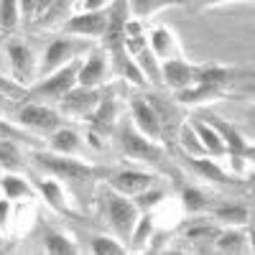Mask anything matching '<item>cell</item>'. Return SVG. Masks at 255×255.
<instances>
[{
	"mask_svg": "<svg viewBox=\"0 0 255 255\" xmlns=\"http://www.w3.org/2000/svg\"><path fill=\"white\" fill-rule=\"evenodd\" d=\"M102 202V212H105V220L113 227V232L120 240H130V232L140 217V209L133 202V197H125L120 191H115L113 186H108L100 194Z\"/></svg>",
	"mask_w": 255,
	"mask_h": 255,
	"instance_id": "obj_1",
	"label": "cell"
},
{
	"mask_svg": "<svg viewBox=\"0 0 255 255\" xmlns=\"http://www.w3.org/2000/svg\"><path fill=\"white\" fill-rule=\"evenodd\" d=\"M33 163L44 174L59 179V181H87L97 174V168L82 161L79 156H61L54 151H33L31 153Z\"/></svg>",
	"mask_w": 255,
	"mask_h": 255,
	"instance_id": "obj_2",
	"label": "cell"
},
{
	"mask_svg": "<svg viewBox=\"0 0 255 255\" xmlns=\"http://www.w3.org/2000/svg\"><path fill=\"white\" fill-rule=\"evenodd\" d=\"M90 51H92V41L72 36V33H64V36L54 38L51 44L46 46V51L41 54V59H38V77L51 74V72H56L61 67H67V64L87 56Z\"/></svg>",
	"mask_w": 255,
	"mask_h": 255,
	"instance_id": "obj_3",
	"label": "cell"
},
{
	"mask_svg": "<svg viewBox=\"0 0 255 255\" xmlns=\"http://www.w3.org/2000/svg\"><path fill=\"white\" fill-rule=\"evenodd\" d=\"M84 59V56H82ZM72 61L67 67H61L51 74H44L38 77L33 84H31V97H38V100H54V102H61L67 97V92H72L77 84H79V61Z\"/></svg>",
	"mask_w": 255,
	"mask_h": 255,
	"instance_id": "obj_4",
	"label": "cell"
},
{
	"mask_svg": "<svg viewBox=\"0 0 255 255\" xmlns=\"http://www.w3.org/2000/svg\"><path fill=\"white\" fill-rule=\"evenodd\" d=\"M13 120L20 128H26L28 133H38V135H49V133L56 130L59 125H64L59 110L49 108L46 102H28V100L18 105Z\"/></svg>",
	"mask_w": 255,
	"mask_h": 255,
	"instance_id": "obj_5",
	"label": "cell"
},
{
	"mask_svg": "<svg viewBox=\"0 0 255 255\" xmlns=\"http://www.w3.org/2000/svg\"><path fill=\"white\" fill-rule=\"evenodd\" d=\"M38 59L36 51L20 38H8L5 41V61H8V72L20 82L31 87L38 79Z\"/></svg>",
	"mask_w": 255,
	"mask_h": 255,
	"instance_id": "obj_6",
	"label": "cell"
},
{
	"mask_svg": "<svg viewBox=\"0 0 255 255\" xmlns=\"http://www.w3.org/2000/svg\"><path fill=\"white\" fill-rule=\"evenodd\" d=\"M118 143H120V151H123L125 158H133V161H140V163H156L163 156V145L151 140V138H145L133 123L123 125L118 130Z\"/></svg>",
	"mask_w": 255,
	"mask_h": 255,
	"instance_id": "obj_7",
	"label": "cell"
},
{
	"mask_svg": "<svg viewBox=\"0 0 255 255\" xmlns=\"http://www.w3.org/2000/svg\"><path fill=\"white\" fill-rule=\"evenodd\" d=\"M108 23H110V8L105 10H82L74 13L72 18H67L61 23L64 33H72L87 41H102L108 33Z\"/></svg>",
	"mask_w": 255,
	"mask_h": 255,
	"instance_id": "obj_8",
	"label": "cell"
},
{
	"mask_svg": "<svg viewBox=\"0 0 255 255\" xmlns=\"http://www.w3.org/2000/svg\"><path fill=\"white\" fill-rule=\"evenodd\" d=\"M105 92L102 87H84V84H77V87L72 92H67V97H64L59 102V113L67 115V118H74V120H87L95 108L105 100Z\"/></svg>",
	"mask_w": 255,
	"mask_h": 255,
	"instance_id": "obj_9",
	"label": "cell"
},
{
	"mask_svg": "<svg viewBox=\"0 0 255 255\" xmlns=\"http://www.w3.org/2000/svg\"><path fill=\"white\" fill-rule=\"evenodd\" d=\"M130 120L145 138H151L156 143L163 140L166 125H163L161 113L156 110V105L151 102V97H133L130 100Z\"/></svg>",
	"mask_w": 255,
	"mask_h": 255,
	"instance_id": "obj_10",
	"label": "cell"
},
{
	"mask_svg": "<svg viewBox=\"0 0 255 255\" xmlns=\"http://www.w3.org/2000/svg\"><path fill=\"white\" fill-rule=\"evenodd\" d=\"M197 69H199V64H189L184 56L166 59V61H161V82L176 95L197 79Z\"/></svg>",
	"mask_w": 255,
	"mask_h": 255,
	"instance_id": "obj_11",
	"label": "cell"
},
{
	"mask_svg": "<svg viewBox=\"0 0 255 255\" xmlns=\"http://www.w3.org/2000/svg\"><path fill=\"white\" fill-rule=\"evenodd\" d=\"M110 72H113V64H110L108 51L92 49L79 61V84H84V87H102L108 82Z\"/></svg>",
	"mask_w": 255,
	"mask_h": 255,
	"instance_id": "obj_12",
	"label": "cell"
},
{
	"mask_svg": "<svg viewBox=\"0 0 255 255\" xmlns=\"http://www.w3.org/2000/svg\"><path fill=\"white\" fill-rule=\"evenodd\" d=\"M110 186L125 197H135L140 191L156 186V176L151 171H140V168H120L110 176Z\"/></svg>",
	"mask_w": 255,
	"mask_h": 255,
	"instance_id": "obj_13",
	"label": "cell"
},
{
	"mask_svg": "<svg viewBox=\"0 0 255 255\" xmlns=\"http://www.w3.org/2000/svg\"><path fill=\"white\" fill-rule=\"evenodd\" d=\"M46 138H49V151H54V153H61V156H84L87 153V140L72 125H59Z\"/></svg>",
	"mask_w": 255,
	"mask_h": 255,
	"instance_id": "obj_14",
	"label": "cell"
},
{
	"mask_svg": "<svg viewBox=\"0 0 255 255\" xmlns=\"http://www.w3.org/2000/svg\"><path fill=\"white\" fill-rule=\"evenodd\" d=\"M148 46H151V51L161 61L181 56V41L174 33V28H168V26H156L148 31Z\"/></svg>",
	"mask_w": 255,
	"mask_h": 255,
	"instance_id": "obj_15",
	"label": "cell"
},
{
	"mask_svg": "<svg viewBox=\"0 0 255 255\" xmlns=\"http://www.w3.org/2000/svg\"><path fill=\"white\" fill-rule=\"evenodd\" d=\"M36 194L46 202V207H51L54 212H69V199H67V191H64L61 181L54 176H38L36 179Z\"/></svg>",
	"mask_w": 255,
	"mask_h": 255,
	"instance_id": "obj_16",
	"label": "cell"
},
{
	"mask_svg": "<svg viewBox=\"0 0 255 255\" xmlns=\"http://www.w3.org/2000/svg\"><path fill=\"white\" fill-rule=\"evenodd\" d=\"M0 191L3 197H8L10 202H31L36 199V186L23 179L18 171H5L3 179H0Z\"/></svg>",
	"mask_w": 255,
	"mask_h": 255,
	"instance_id": "obj_17",
	"label": "cell"
},
{
	"mask_svg": "<svg viewBox=\"0 0 255 255\" xmlns=\"http://www.w3.org/2000/svg\"><path fill=\"white\" fill-rule=\"evenodd\" d=\"M215 250L217 253H230V255H240L250 250V238L243 227H222L215 238Z\"/></svg>",
	"mask_w": 255,
	"mask_h": 255,
	"instance_id": "obj_18",
	"label": "cell"
},
{
	"mask_svg": "<svg viewBox=\"0 0 255 255\" xmlns=\"http://www.w3.org/2000/svg\"><path fill=\"white\" fill-rule=\"evenodd\" d=\"M191 123H194V128H197L199 140H202V145H204L207 156H212V158H222V156H227L225 138L220 135V130H217L215 125H212L209 120H204V118H197V120H191Z\"/></svg>",
	"mask_w": 255,
	"mask_h": 255,
	"instance_id": "obj_19",
	"label": "cell"
},
{
	"mask_svg": "<svg viewBox=\"0 0 255 255\" xmlns=\"http://www.w3.org/2000/svg\"><path fill=\"white\" fill-rule=\"evenodd\" d=\"M156 238V217H153V212H140V217L130 232V248L128 250H133V253H143L151 248V240Z\"/></svg>",
	"mask_w": 255,
	"mask_h": 255,
	"instance_id": "obj_20",
	"label": "cell"
},
{
	"mask_svg": "<svg viewBox=\"0 0 255 255\" xmlns=\"http://www.w3.org/2000/svg\"><path fill=\"white\" fill-rule=\"evenodd\" d=\"M189 166L194 168V171L207 179V181H215V184H227V181H235L232 179V171L227 174L225 168L217 163V158H212V156H186Z\"/></svg>",
	"mask_w": 255,
	"mask_h": 255,
	"instance_id": "obj_21",
	"label": "cell"
},
{
	"mask_svg": "<svg viewBox=\"0 0 255 255\" xmlns=\"http://www.w3.org/2000/svg\"><path fill=\"white\" fill-rule=\"evenodd\" d=\"M115 118H118V108H115V100L113 95H105V100L95 108V113L87 118L92 125V133L97 135H108L113 128H115Z\"/></svg>",
	"mask_w": 255,
	"mask_h": 255,
	"instance_id": "obj_22",
	"label": "cell"
},
{
	"mask_svg": "<svg viewBox=\"0 0 255 255\" xmlns=\"http://www.w3.org/2000/svg\"><path fill=\"white\" fill-rule=\"evenodd\" d=\"M184 3H186V0H128V10H130V18L148 20V18H153L161 10L179 8Z\"/></svg>",
	"mask_w": 255,
	"mask_h": 255,
	"instance_id": "obj_23",
	"label": "cell"
},
{
	"mask_svg": "<svg viewBox=\"0 0 255 255\" xmlns=\"http://www.w3.org/2000/svg\"><path fill=\"white\" fill-rule=\"evenodd\" d=\"M212 217L222 227H245L250 222V212L243 204H220L212 212Z\"/></svg>",
	"mask_w": 255,
	"mask_h": 255,
	"instance_id": "obj_24",
	"label": "cell"
},
{
	"mask_svg": "<svg viewBox=\"0 0 255 255\" xmlns=\"http://www.w3.org/2000/svg\"><path fill=\"white\" fill-rule=\"evenodd\" d=\"M26 163L23 151H20V140L13 138H0V168L3 171H20Z\"/></svg>",
	"mask_w": 255,
	"mask_h": 255,
	"instance_id": "obj_25",
	"label": "cell"
},
{
	"mask_svg": "<svg viewBox=\"0 0 255 255\" xmlns=\"http://www.w3.org/2000/svg\"><path fill=\"white\" fill-rule=\"evenodd\" d=\"M44 250L49 255H74V253H79L77 243L67 235V232H59V230L44 232Z\"/></svg>",
	"mask_w": 255,
	"mask_h": 255,
	"instance_id": "obj_26",
	"label": "cell"
},
{
	"mask_svg": "<svg viewBox=\"0 0 255 255\" xmlns=\"http://www.w3.org/2000/svg\"><path fill=\"white\" fill-rule=\"evenodd\" d=\"M176 138H179V145H181V151H184L186 156H207L204 145H202V140H199V133H197V128H194V123H191V120L181 123Z\"/></svg>",
	"mask_w": 255,
	"mask_h": 255,
	"instance_id": "obj_27",
	"label": "cell"
},
{
	"mask_svg": "<svg viewBox=\"0 0 255 255\" xmlns=\"http://www.w3.org/2000/svg\"><path fill=\"white\" fill-rule=\"evenodd\" d=\"M133 59H135V64H138V69L143 72L145 82H148V79L156 82V84L161 82V59L151 51V46H143L140 51H135Z\"/></svg>",
	"mask_w": 255,
	"mask_h": 255,
	"instance_id": "obj_28",
	"label": "cell"
},
{
	"mask_svg": "<svg viewBox=\"0 0 255 255\" xmlns=\"http://www.w3.org/2000/svg\"><path fill=\"white\" fill-rule=\"evenodd\" d=\"M0 95H5V97L13 100V102H26V100H31V90L26 87V84H20L10 72H3V69H0Z\"/></svg>",
	"mask_w": 255,
	"mask_h": 255,
	"instance_id": "obj_29",
	"label": "cell"
},
{
	"mask_svg": "<svg viewBox=\"0 0 255 255\" xmlns=\"http://www.w3.org/2000/svg\"><path fill=\"white\" fill-rule=\"evenodd\" d=\"M23 20H46V15L56 8L59 0H18Z\"/></svg>",
	"mask_w": 255,
	"mask_h": 255,
	"instance_id": "obj_30",
	"label": "cell"
},
{
	"mask_svg": "<svg viewBox=\"0 0 255 255\" xmlns=\"http://www.w3.org/2000/svg\"><path fill=\"white\" fill-rule=\"evenodd\" d=\"M90 248L95 255H125L128 253V245H123L118 235H95L90 240Z\"/></svg>",
	"mask_w": 255,
	"mask_h": 255,
	"instance_id": "obj_31",
	"label": "cell"
},
{
	"mask_svg": "<svg viewBox=\"0 0 255 255\" xmlns=\"http://www.w3.org/2000/svg\"><path fill=\"white\" fill-rule=\"evenodd\" d=\"M20 20H23V13H20L18 0H0V31H15Z\"/></svg>",
	"mask_w": 255,
	"mask_h": 255,
	"instance_id": "obj_32",
	"label": "cell"
},
{
	"mask_svg": "<svg viewBox=\"0 0 255 255\" xmlns=\"http://www.w3.org/2000/svg\"><path fill=\"white\" fill-rule=\"evenodd\" d=\"M181 204L189 215H202L204 209H209V197L197 186H186L181 191Z\"/></svg>",
	"mask_w": 255,
	"mask_h": 255,
	"instance_id": "obj_33",
	"label": "cell"
},
{
	"mask_svg": "<svg viewBox=\"0 0 255 255\" xmlns=\"http://www.w3.org/2000/svg\"><path fill=\"white\" fill-rule=\"evenodd\" d=\"M217 232H220V227H215L212 222L197 220L194 225L186 227V240H191V243H215Z\"/></svg>",
	"mask_w": 255,
	"mask_h": 255,
	"instance_id": "obj_34",
	"label": "cell"
},
{
	"mask_svg": "<svg viewBox=\"0 0 255 255\" xmlns=\"http://www.w3.org/2000/svg\"><path fill=\"white\" fill-rule=\"evenodd\" d=\"M163 199H166V191L158 189V186H151V189H145V191L133 197V202L138 204L140 212H153L158 204H163Z\"/></svg>",
	"mask_w": 255,
	"mask_h": 255,
	"instance_id": "obj_35",
	"label": "cell"
},
{
	"mask_svg": "<svg viewBox=\"0 0 255 255\" xmlns=\"http://www.w3.org/2000/svg\"><path fill=\"white\" fill-rule=\"evenodd\" d=\"M0 138H13V140H20V143H31L33 133H28L26 128H20L15 120H8V118L0 115Z\"/></svg>",
	"mask_w": 255,
	"mask_h": 255,
	"instance_id": "obj_36",
	"label": "cell"
},
{
	"mask_svg": "<svg viewBox=\"0 0 255 255\" xmlns=\"http://www.w3.org/2000/svg\"><path fill=\"white\" fill-rule=\"evenodd\" d=\"M230 92L238 95V97H248V100L253 97L255 100V72H245V74L238 72V77H235V82H232Z\"/></svg>",
	"mask_w": 255,
	"mask_h": 255,
	"instance_id": "obj_37",
	"label": "cell"
},
{
	"mask_svg": "<svg viewBox=\"0 0 255 255\" xmlns=\"http://www.w3.org/2000/svg\"><path fill=\"white\" fill-rule=\"evenodd\" d=\"M13 204L15 202H10L8 197H0V230H8L10 227V222H13Z\"/></svg>",
	"mask_w": 255,
	"mask_h": 255,
	"instance_id": "obj_38",
	"label": "cell"
},
{
	"mask_svg": "<svg viewBox=\"0 0 255 255\" xmlns=\"http://www.w3.org/2000/svg\"><path fill=\"white\" fill-rule=\"evenodd\" d=\"M199 8H220V5H232V3H248V0H194Z\"/></svg>",
	"mask_w": 255,
	"mask_h": 255,
	"instance_id": "obj_39",
	"label": "cell"
},
{
	"mask_svg": "<svg viewBox=\"0 0 255 255\" xmlns=\"http://www.w3.org/2000/svg\"><path fill=\"white\" fill-rule=\"evenodd\" d=\"M110 5L113 0H82V10H105Z\"/></svg>",
	"mask_w": 255,
	"mask_h": 255,
	"instance_id": "obj_40",
	"label": "cell"
},
{
	"mask_svg": "<svg viewBox=\"0 0 255 255\" xmlns=\"http://www.w3.org/2000/svg\"><path fill=\"white\" fill-rule=\"evenodd\" d=\"M245 158L250 163H255V143H248V151H245Z\"/></svg>",
	"mask_w": 255,
	"mask_h": 255,
	"instance_id": "obj_41",
	"label": "cell"
},
{
	"mask_svg": "<svg viewBox=\"0 0 255 255\" xmlns=\"http://www.w3.org/2000/svg\"><path fill=\"white\" fill-rule=\"evenodd\" d=\"M248 238H250V250L255 253V225L250 227V232H248Z\"/></svg>",
	"mask_w": 255,
	"mask_h": 255,
	"instance_id": "obj_42",
	"label": "cell"
},
{
	"mask_svg": "<svg viewBox=\"0 0 255 255\" xmlns=\"http://www.w3.org/2000/svg\"><path fill=\"white\" fill-rule=\"evenodd\" d=\"M5 64H8V61H5V51H0V69H3Z\"/></svg>",
	"mask_w": 255,
	"mask_h": 255,
	"instance_id": "obj_43",
	"label": "cell"
},
{
	"mask_svg": "<svg viewBox=\"0 0 255 255\" xmlns=\"http://www.w3.org/2000/svg\"><path fill=\"white\" fill-rule=\"evenodd\" d=\"M3 245H5V232L0 230V250H3Z\"/></svg>",
	"mask_w": 255,
	"mask_h": 255,
	"instance_id": "obj_44",
	"label": "cell"
},
{
	"mask_svg": "<svg viewBox=\"0 0 255 255\" xmlns=\"http://www.w3.org/2000/svg\"><path fill=\"white\" fill-rule=\"evenodd\" d=\"M250 133H253V138H255V123L250 125Z\"/></svg>",
	"mask_w": 255,
	"mask_h": 255,
	"instance_id": "obj_45",
	"label": "cell"
}]
</instances>
